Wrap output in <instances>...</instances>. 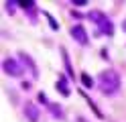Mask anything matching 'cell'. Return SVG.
<instances>
[{
    "instance_id": "obj_1",
    "label": "cell",
    "mask_w": 126,
    "mask_h": 122,
    "mask_svg": "<svg viewBox=\"0 0 126 122\" xmlns=\"http://www.w3.org/2000/svg\"><path fill=\"white\" fill-rule=\"evenodd\" d=\"M98 86L106 96H112V94H116L118 89H120V75H118L114 69H106V71L100 73Z\"/></svg>"
},
{
    "instance_id": "obj_2",
    "label": "cell",
    "mask_w": 126,
    "mask_h": 122,
    "mask_svg": "<svg viewBox=\"0 0 126 122\" xmlns=\"http://www.w3.org/2000/svg\"><path fill=\"white\" fill-rule=\"evenodd\" d=\"M90 18L98 24L96 29H98L100 33H106V35H112V33H114L112 22L106 18V14H104V12H100V10H92V12H90Z\"/></svg>"
},
{
    "instance_id": "obj_3",
    "label": "cell",
    "mask_w": 126,
    "mask_h": 122,
    "mask_svg": "<svg viewBox=\"0 0 126 122\" xmlns=\"http://www.w3.org/2000/svg\"><path fill=\"white\" fill-rule=\"evenodd\" d=\"M2 69L8 75H22V65L16 59H4L2 61Z\"/></svg>"
},
{
    "instance_id": "obj_4",
    "label": "cell",
    "mask_w": 126,
    "mask_h": 122,
    "mask_svg": "<svg viewBox=\"0 0 126 122\" xmlns=\"http://www.w3.org/2000/svg\"><path fill=\"white\" fill-rule=\"evenodd\" d=\"M71 37L77 41V43L88 45V33H85V29L81 27V24H77V27H73V29H71Z\"/></svg>"
},
{
    "instance_id": "obj_5",
    "label": "cell",
    "mask_w": 126,
    "mask_h": 122,
    "mask_svg": "<svg viewBox=\"0 0 126 122\" xmlns=\"http://www.w3.org/2000/svg\"><path fill=\"white\" fill-rule=\"evenodd\" d=\"M25 114H27V118H29L31 122H37V120H39V116H41V114H39L37 104H31V102L25 106Z\"/></svg>"
},
{
    "instance_id": "obj_6",
    "label": "cell",
    "mask_w": 126,
    "mask_h": 122,
    "mask_svg": "<svg viewBox=\"0 0 126 122\" xmlns=\"http://www.w3.org/2000/svg\"><path fill=\"white\" fill-rule=\"evenodd\" d=\"M57 89H59V94H61V96H69V94H71L65 79H59V81H57Z\"/></svg>"
},
{
    "instance_id": "obj_7",
    "label": "cell",
    "mask_w": 126,
    "mask_h": 122,
    "mask_svg": "<svg viewBox=\"0 0 126 122\" xmlns=\"http://www.w3.org/2000/svg\"><path fill=\"white\" fill-rule=\"evenodd\" d=\"M49 110L55 118H63V112H61V106L59 104H49Z\"/></svg>"
},
{
    "instance_id": "obj_8",
    "label": "cell",
    "mask_w": 126,
    "mask_h": 122,
    "mask_svg": "<svg viewBox=\"0 0 126 122\" xmlns=\"http://www.w3.org/2000/svg\"><path fill=\"white\" fill-rule=\"evenodd\" d=\"M20 57H22V59H25V63H27V65H29V67H31V69H33V71H35V75L39 77V73H37V67H35V63H33V59H29V57H27L25 53H22Z\"/></svg>"
},
{
    "instance_id": "obj_9",
    "label": "cell",
    "mask_w": 126,
    "mask_h": 122,
    "mask_svg": "<svg viewBox=\"0 0 126 122\" xmlns=\"http://www.w3.org/2000/svg\"><path fill=\"white\" fill-rule=\"evenodd\" d=\"M81 84H83L85 87H92V86H94V81H92V77L88 75V73H81Z\"/></svg>"
},
{
    "instance_id": "obj_10",
    "label": "cell",
    "mask_w": 126,
    "mask_h": 122,
    "mask_svg": "<svg viewBox=\"0 0 126 122\" xmlns=\"http://www.w3.org/2000/svg\"><path fill=\"white\" fill-rule=\"evenodd\" d=\"M20 8H33V10H35V4L33 2H25V0H20V2H16Z\"/></svg>"
},
{
    "instance_id": "obj_11",
    "label": "cell",
    "mask_w": 126,
    "mask_h": 122,
    "mask_svg": "<svg viewBox=\"0 0 126 122\" xmlns=\"http://www.w3.org/2000/svg\"><path fill=\"white\" fill-rule=\"evenodd\" d=\"M47 18H49V22H51V27H53V31H57V29H59V24L55 22V18H53V16H51L49 12H47Z\"/></svg>"
},
{
    "instance_id": "obj_12",
    "label": "cell",
    "mask_w": 126,
    "mask_h": 122,
    "mask_svg": "<svg viewBox=\"0 0 126 122\" xmlns=\"http://www.w3.org/2000/svg\"><path fill=\"white\" fill-rule=\"evenodd\" d=\"M73 4H75V6H83L85 0H73Z\"/></svg>"
},
{
    "instance_id": "obj_13",
    "label": "cell",
    "mask_w": 126,
    "mask_h": 122,
    "mask_svg": "<svg viewBox=\"0 0 126 122\" xmlns=\"http://www.w3.org/2000/svg\"><path fill=\"white\" fill-rule=\"evenodd\" d=\"M122 27H124V31H126V20H124V24H122Z\"/></svg>"
}]
</instances>
